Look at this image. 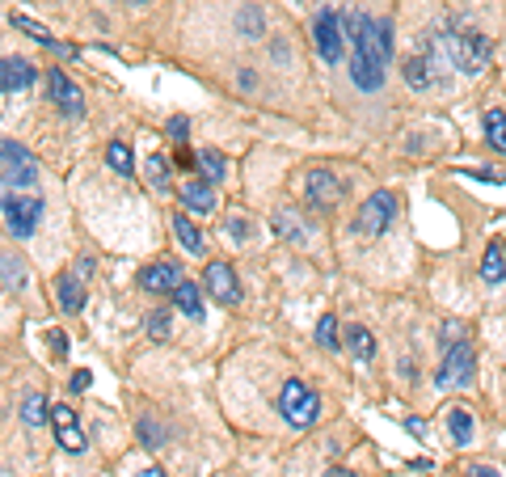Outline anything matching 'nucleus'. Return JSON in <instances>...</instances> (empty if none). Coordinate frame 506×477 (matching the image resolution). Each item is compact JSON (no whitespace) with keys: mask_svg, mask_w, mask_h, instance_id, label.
Instances as JSON below:
<instances>
[{"mask_svg":"<svg viewBox=\"0 0 506 477\" xmlns=\"http://www.w3.org/2000/svg\"><path fill=\"white\" fill-rule=\"evenodd\" d=\"M347 30L355 38V60H350V80L363 89V94H376L384 85V68H388V55H393V21L384 17H367L355 13L347 17Z\"/></svg>","mask_w":506,"mask_h":477,"instance_id":"obj_1","label":"nucleus"},{"mask_svg":"<svg viewBox=\"0 0 506 477\" xmlns=\"http://www.w3.org/2000/svg\"><path fill=\"white\" fill-rule=\"evenodd\" d=\"M443 51H447V60L460 68V72H469V77H477V72H486L490 68V38H481L477 30H460V34H447L443 38Z\"/></svg>","mask_w":506,"mask_h":477,"instance_id":"obj_2","label":"nucleus"},{"mask_svg":"<svg viewBox=\"0 0 506 477\" xmlns=\"http://www.w3.org/2000/svg\"><path fill=\"white\" fill-rule=\"evenodd\" d=\"M279 414L291 427H313L316 414H321V401H316V393L304 381H287L279 389Z\"/></svg>","mask_w":506,"mask_h":477,"instance_id":"obj_3","label":"nucleus"},{"mask_svg":"<svg viewBox=\"0 0 506 477\" xmlns=\"http://www.w3.org/2000/svg\"><path fill=\"white\" fill-rule=\"evenodd\" d=\"M43 211H47V207H43V199H21V194H4V224H9V233H13V237H30L34 228H38V220H43Z\"/></svg>","mask_w":506,"mask_h":477,"instance_id":"obj_4","label":"nucleus"},{"mask_svg":"<svg viewBox=\"0 0 506 477\" xmlns=\"http://www.w3.org/2000/svg\"><path fill=\"white\" fill-rule=\"evenodd\" d=\"M393 216H396V194L376 191L363 207H359V216H355V228H359L363 237H380V233H384V228L393 224Z\"/></svg>","mask_w":506,"mask_h":477,"instance_id":"obj_5","label":"nucleus"},{"mask_svg":"<svg viewBox=\"0 0 506 477\" xmlns=\"http://www.w3.org/2000/svg\"><path fill=\"white\" fill-rule=\"evenodd\" d=\"M313 43H316V55L325 64H338L342 60V17L338 9H321L313 21Z\"/></svg>","mask_w":506,"mask_h":477,"instance_id":"obj_6","label":"nucleus"},{"mask_svg":"<svg viewBox=\"0 0 506 477\" xmlns=\"http://www.w3.org/2000/svg\"><path fill=\"white\" fill-rule=\"evenodd\" d=\"M0 165H4V186H30L38 177L34 157L17 140H0Z\"/></svg>","mask_w":506,"mask_h":477,"instance_id":"obj_7","label":"nucleus"},{"mask_svg":"<svg viewBox=\"0 0 506 477\" xmlns=\"http://www.w3.org/2000/svg\"><path fill=\"white\" fill-rule=\"evenodd\" d=\"M473 347L469 342H456V347H447L443 355V367H439V384H469L473 381Z\"/></svg>","mask_w":506,"mask_h":477,"instance_id":"obj_8","label":"nucleus"},{"mask_svg":"<svg viewBox=\"0 0 506 477\" xmlns=\"http://www.w3.org/2000/svg\"><path fill=\"white\" fill-rule=\"evenodd\" d=\"M203 287L220 304H237L241 300V284H237V275H233V267H228V262H207Z\"/></svg>","mask_w":506,"mask_h":477,"instance_id":"obj_9","label":"nucleus"},{"mask_svg":"<svg viewBox=\"0 0 506 477\" xmlns=\"http://www.w3.org/2000/svg\"><path fill=\"white\" fill-rule=\"evenodd\" d=\"M182 284H186V279H182V267L169 262V258H160V262H152V267L140 271V287L152 292V296H157V292H177Z\"/></svg>","mask_w":506,"mask_h":477,"instance_id":"obj_10","label":"nucleus"},{"mask_svg":"<svg viewBox=\"0 0 506 477\" xmlns=\"http://www.w3.org/2000/svg\"><path fill=\"white\" fill-rule=\"evenodd\" d=\"M51 423H55V435H60L63 452H85V431H80L72 406H51Z\"/></svg>","mask_w":506,"mask_h":477,"instance_id":"obj_11","label":"nucleus"},{"mask_svg":"<svg viewBox=\"0 0 506 477\" xmlns=\"http://www.w3.org/2000/svg\"><path fill=\"white\" fill-rule=\"evenodd\" d=\"M47 89H51V106H60V114L77 119V114L85 111V94H80V89L68 77H63V72H51Z\"/></svg>","mask_w":506,"mask_h":477,"instance_id":"obj_12","label":"nucleus"},{"mask_svg":"<svg viewBox=\"0 0 506 477\" xmlns=\"http://www.w3.org/2000/svg\"><path fill=\"white\" fill-rule=\"evenodd\" d=\"M342 199V186H338V177L330 169H313L308 174V203L313 207H333Z\"/></svg>","mask_w":506,"mask_h":477,"instance_id":"obj_13","label":"nucleus"},{"mask_svg":"<svg viewBox=\"0 0 506 477\" xmlns=\"http://www.w3.org/2000/svg\"><path fill=\"white\" fill-rule=\"evenodd\" d=\"M55 300H60L63 313H80V308H85V287H80V275H60V279H55Z\"/></svg>","mask_w":506,"mask_h":477,"instance_id":"obj_14","label":"nucleus"},{"mask_svg":"<svg viewBox=\"0 0 506 477\" xmlns=\"http://www.w3.org/2000/svg\"><path fill=\"white\" fill-rule=\"evenodd\" d=\"M182 203H186L190 211H199V216L216 211V194H211V182H186V186H182Z\"/></svg>","mask_w":506,"mask_h":477,"instance_id":"obj_15","label":"nucleus"},{"mask_svg":"<svg viewBox=\"0 0 506 477\" xmlns=\"http://www.w3.org/2000/svg\"><path fill=\"white\" fill-rule=\"evenodd\" d=\"M34 80V68L26 64V60H4V77H0V85H4V97H13L17 89H26Z\"/></svg>","mask_w":506,"mask_h":477,"instance_id":"obj_16","label":"nucleus"},{"mask_svg":"<svg viewBox=\"0 0 506 477\" xmlns=\"http://www.w3.org/2000/svg\"><path fill=\"white\" fill-rule=\"evenodd\" d=\"M481 279H486L490 287H498L506 279V250L502 245H490V250H486V258H481Z\"/></svg>","mask_w":506,"mask_h":477,"instance_id":"obj_17","label":"nucleus"},{"mask_svg":"<svg viewBox=\"0 0 506 477\" xmlns=\"http://www.w3.org/2000/svg\"><path fill=\"white\" fill-rule=\"evenodd\" d=\"M174 233H177V241H182L186 254H203V233L194 228V220H186V211H177L174 216Z\"/></svg>","mask_w":506,"mask_h":477,"instance_id":"obj_18","label":"nucleus"},{"mask_svg":"<svg viewBox=\"0 0 506 477\" xmlns=\"http://www.w3.org/2000/svg\"><path fill=\"white\" fill-rule=\"evenodd\" d=\"M447 431H452V440L464 448L469 440H473V414L464 410V406H452V414H447Z\"/></svg>","mask_w":506,"mask_h":477,"instance_id":"obj_19","label":"nucleus"},{"mask_svg":"<svg viewBox=\"0 0 506 477\" xmlns=\"http://www.w3.org/2000/svg\"><path fill=\"white\" fill-rule=\"evenodd\" d=\"M13 26H17V30H26V34H34V43H43V47H55L60 55H77L72 47H63L60 38H51V30H43V26H34L30 17H13Z\"/></svg>","mask_w":506,"mask_h":477,"instance_id":"obj_20","label":"nucleus"},{"mask_svg":"<svg viewBox=\"0 0 506 477\" xmlns=\"http://www.w3.org/2000/svg\"><path fill=\"white\" fill-rule=\"evenodd\" d=\"M174 304L182 308V313H186V317H194V321L203 317V296H199V287H194V284H182V287H177V292H174Z\"/></svg>","mask_w":506,"mask_h":477,"instance_id":"obj_21","label":"nucleus"},{"mask_svg":"<svg viewBox=\"0 0 506 477\" xmlns=\"http://www.w3.org/2000/svg\"><path fill=\"white\" fill-rule=\"evenodd\" d=\"M347 347L355 350L359 359H371V355H376V338L367 334L363 325H350V330H347Z\"/></svg>","mask_w":506,"mask_h":477,"instance_id":"obj_22","label":"nucleus"},{"mask_svg":"<svg viewBox=\"0 0 506 477\" xmlns=\"http://www.w3.org/2000/svg\"><path fill=\"white\" fill-rule=\"evenodd\" d=\"M199 169H203V182H220L224 169H228V160H224L216 148H203V152H199Z\"/></svg>","mask_w":506,"mask_h":477,"instance_id":"obj_23","label":"nucleus"},{"mask_svg":"<svg viewBox=\"0 0 506 477\" xmlns=\"http://www.w3.org/2000/svg\"><path fill=\"white\" fill-rule=\"evenodd\" d=\"M106 160H110L114 174H131V169H135V157H131V148H126L123 140H114L110 148H106Z\"/></svg>","mask_w":506,"mask_h":477,"instance_id":"obj_24","label":"nucleus"},{"mask_svg":"<svg viewBox=\"0 0 506 477\" xmlns=\"http://www.w3.org/2000/svg\"><path fill=\"white\" fill-rule=\"evenodd\" d=\"M21 418H26L30 427H43V423H47V398H43V393H30V398L21 401Z\"/></svg>","mask_w":506,"mask_h":477,"instance_id":"obj_25","label":"nucleus"},{"mask_svg":"<svg viewBox=\"0 0 506 477\" xmlns=\"http://www.w3.org/2000/svg\"><path fill=\"white\" fill-rule=\"evenodd\" d=\"M486 136H490V144L498 148V152H506V114L502 111L486 114Z\"/></svg>","mask_w":506,"mask_h":477,"instance_id":"obj_26","label":"nucleus"},{"mask_svg":"<svg viewBox=\"0 0 506 477\" xmlns=\"http://www.w3.org/2000/svg\"><path fill=\"white\" fill-rule=\"evenodd\" d=\"M316 342H321L325 350L342 347V342H338V317H333V313H325V317H321V325H316Z\"/></svg>","mask_w":506,"mask_h":477,"instance_id":"obj_27","label":"nucleus"},{"mask_svg":"<svg viewBox=\"0 0 506 477\" xmlns=\"http://www.w3.org/2000/svg\"><path fill=\"white\" fill-rule=\"evenodd\" d=\"M405 80H410L413 89H427V85H430V68H427V60H418V55H413V60H405Z\"/></svg>","mask_w":506,"mask_h":477,"instance_id":"obj_28","label":"nucleus"},{"mask_svg":"<svg viewBox=\"0 0 506 477\" xmlns=\"http://www.w3.org/2000/svg\"><path fill=\"white\" fill-rule=\"evenodd\" d=\"M143 177L157 186V191H165L169 186V174H165V157H148V165H143Z\"/></svg>","mask_w":506,"mask_h":477,"instance_id":"obj_29","label":"nucleus"},{"mask_svg":"<svg viewBox=\"0 0 506 477\" xmlns=\"http://www.w3.org/2000/svg\"><path fill=\"white\" fill-rule=\"evenodd\" d=\"M237 26H241V34H262V13L257 9H241V17H237Z\"/></svg>","mask_w":506,"mask_h":477,"instance_id":"obj_30","label":"nucleus"},{"mask_svg":"<svg viewBox=\"0 0 506 477\" xmlns=\"http://www.w3.org/2000/svg\"><path fill=\"white\" fill-rule=\"evenodd\" d=\"M21 279H26L21 267H17L13 258H4V287H21Z\"/></svg>","mask_w":506,"mask_h":477,"instance_id":"obj_31","label":"nucleus"},{"mask_svg":"<svg viewBox=\"0 0 506 477\" xmlns=\"http://www.w3.org/2000/svg\"><path fill=\"white\" fill-rule=\"evenodd\" d=\"M89 384H94V372H85V367H80V372H72V381H68V389H72V393H85Z\"/></svg>","mask_w":506,"mask_h":477,"instance_id":"obj_32","label":"nucleus"},{"mask_svg":"<svg viewBox=\"0 0 506 477\" xmlns=\"http://www.w3.org/2000/svg\"><path fill=\"white\" fill-rule=\"evenodd\" d=\"M47 342H51V355H55V359H63V355H68V334H60V330H51Z\"/></svg>","mask_w":506,"mask_h":477,"instance_id":"obj_33","label":"nucleus"},{"mask_svg":"<svg viewBox=\"0 0 506 477\" xmlns=\"http://www.w3.org/2000/svg\"><path fill=\"white\" fill-rule=\"evenodd\" d=\"M274 228H279L283 237H287V233H291V237H304V233H300V224L291 220V216H274Z\"/></svg>","mask_w":506,"mask_h":477,"instance_id":"obj_34","label":"nucleus"},{"mask_svg":"<svg viewBox=\"0 0 506 477\" xmlns=\"http://www.w3.org/2000/svg\"><path fill=\"white\" fill-rule=\"evenodd\" d=\"M169 136H174L177 144H186V136H190V123H186V119H169Z\"/></svg>","mask_w":506,"mask_h":477,"instance_id":"obj_35","label":"nucleus"},{"mask_svg":"<svg viewBox=\"0 0 506 477\" xmlns=\"http://www.w3.org/2000/svg\"><path fill=\"white\" fill-rule=\"evenodd\" d=\"M228 233H233L237 241H245V237H249V224H245V220H228Z\"/></svg>","mask_w":506,"mask_h":477,"instance_id":"obj_36","label":"nucleus"},{"mask_svg":"<svg viewBox=\"0 0 506 477\" xmlns=\"http://www.w3.org/2000/svg\"><path fill=\"white\" fill-rule=\"evenodd\" d=\"M469 477H498V469H490V465H473V469H469Z\"/></svg>","mask_w":506,"mask_h":477,"instance_id":"obj_37","label":"nucleus"},{"mask_svg":"<svg viewBox=\"0 0 506 477\" xmlns=\"http://www.w3.org/2000/svg\"><path fill=\"white\" fill-rule=\"evenodd\" d=\"M140 477H165V469H157V465H152V469H143Z\"/></svg>","mask_w":506,"mask_h":477,"instance_id":"obj_38","label":"nucleus"},{"mask_svg":"<svg viewBox=\"0 0 506 477\" xmlns=\"http://www.w3.org/2000/svg\"><path fill=\"white\" fill-rule=\"evenodd\" d=\"M502 250H506V245H502Z\"/></svg>","mask_w":506,"mask_h":477,"instance_id":"obj_39","label":"nucleus"}]
</instances>
